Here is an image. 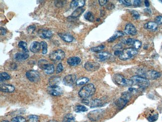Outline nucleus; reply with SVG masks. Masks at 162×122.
I'll list each match as a JSON object with an SVG mask.
<instances>
[{"mask_svg":"<svg viewBox=\"0 0 162 122\" xmlns=\"http://www.w3.org/2000/svg\"><path fill=\"white\" fill-rule=\"evenodd\" d=\"M95 92V88L92 84H88L84 86L79 91L78 95L83 99L89 98L94 95Z\"/></svg>","mask_w":162,"mask_h":122,"instance_id":"f257e3e1","label":"nucleus"},{"mask_svg":"<svg viewBox=\"0 0 162 122\" xmlns=\"http://www.w3.org/2000/svg\"><path fill=\"white\" fill-rule=\"evenodd\" d=\"M133 85H135L139 87V88L144 89L149 86V80L140 76H134L131 78Z\"/></svg>","mask_w":162,"mask_h":122,"instance_id":"f03ea898","label":"nucleus"},{"mask_svg":"<svg viewBox=\"0 0 162 122\" xmlns=\"http://www.w3.org/2000/svg\"><path fill=\"white\" fill-rule=\"evenodd\" d=\"M131 94L130 92H124L122 94V96L115 102L116 106L118 109H122L126 105L131 97Z\"/></svg>","mask_w":162,"mask_h":122,"instance_id":"7ed1b4c3","label":"nucleus"},{"mask_svg":"<svg viewBox=\"0 0 162 122\" xmlns=\"http://www.w3.org/2000/svg\"><path fill=\"white\" fill-rule=\"evenodd\" d=\"M137 54V50H135L133 48L126 49L122 51L121 55L119 56V59L125 61L127 60L130 59L131 58H133Z\"/></svg>","mask_w":162,"mask_h":122,"instance_id":"20e7f679","label":"nucleus"},{"mask_svg":"<svg viewBox=\"0 0 162 122\" xmlns=\"http://www.w3.org/2000/svg\"><path fill=\"white\" fill-rule=\"evenodd\" d=\"M113 80L118 85L122 86H130L133 85V82L131 80L125 78L120 74H116L113 76Z\"/></svg>","mask_w":162,"mask_h":122,"instance_id":"39448f33","label":"nucleus"},{"mask_svg":"<svg viewBox=\"0 0 162 122\" xmlns=\"http://www.w3.org/2000/svg\"><path fill=\"white\" fill-rule=\"evenodd\" d=\"M104 114V111L103 110H96L89 113L88 114V118L92 122H96L101 119Z\"/></svg>","mask_w":162,"mask_h":122,"instance_id":"423d86ee","label":"nucleus"},{"mask_svg":"<svg viewBox=\"0 0 162 122\" xmlns=\"http://www.w3.org/2000/svg\"><path fill=\"white\" fill-rule=\"evenodd\" d=\"M141 77L145 78L146 79L155 80L160 77L161 74L160 73L155 70H150V71L144 72L139 73Z\"/></svg>","mask_w":162,"mask_h":122,"instance_id":"0eeeda50","label":"nucleus"},{"mask_svg":"<svg viewBox=\"0 0 162 122\" xmlns=\"http://www.w3.org/2000/svg\"><path fill=\"white\" fill-rule=\"evenodd\" d=\"M65 53L63 50H58L53 52L50 54V58L54 62L61 61L65 58Z\"/></svg>","mask_w":162,"mask_h":122,"instance_id":"6e6552de","label":"nucleus"},{"mask_svg":"<svg viewBox=\"0 0 162 122\" xmlns=\"http://www.w3.org/2000/svg\"><path fill=\"white\" fill-rule=\"evenodd\" d=\"M26 77L31 82L37 83L40 80V75L39 72L34 70H29L26 72Z\"/></svg>","mask_w":162,"mask_h":122,"instance_id":"1a4fd4ad","label":"nucleus"},{"mask_svg":"<svg viewBox=\"0 0 162 122\" xmlns=\"http://www.w3.org/2000/svg\"><path fill=\"white\" fill-rule=\"evenodd\" d=\"M47 91L50 95L54 96H60L63 94V89L58 86H50L47 89Z\"/></svg>","mask_w":162,"mask_h":122,"instance_id":"9d476101","label":"nucleus"},{"mask_svg":"<svg viewBox=\"0 0 162 122\" xmlns=\"http://www.w3.org/2000/svg\"><path fill=\"white\" fill-rule=\"evenodd\" d=\"M77 77L75 74H70L66 76L63 79V84L66 86H71L76 82Z\"/></svg>","mask_w":162,"mask_h":122,"instance_id":"9b49d317","label":"nucleus"},{"mask_svg":"<svg viewBox=\"0 0 162 122\" xmlns=\"http://www.w3.org/2000/svg\"><path fill=\"white\" fill-rule=\"evenodd\" d=\"M100 67L99 63L96 62H87L84 64V68L87 71L93 72L98 70Z\"/></svg>","mask_w":162,"mask_h":122,"instance_id":"f8f14e48","label":"nucleus"},{"mask_svg":"<svg viewBox=\"0 0 162 122\" xmlns=\"http://www.w3.org/2000/svg\"><path fill=\"white\" fill-rule=\"evenodd\" d=\"M124 32L128 35L134 36L136 35L137 31L135 26L132 24H128L125 26Z\"/></svg>","mask_w":162,"mask_h":122,"instance_id":"ddd939ff","label":"nucleus"},{"mask_svg":"<svg viewBox=\"0 0 162 122\" xmlns=\"http://www.w3.org/2000/svg\"><path fill=\"white\" fill-rule=\"evenodd\" d=\"M111 56H112L111 54L106 52H102L97 53L96 55H95V58L97 61L103 62V61H106V60L110 58Z\"/></svg>","mask_w":162,"mask_h":122,"instance_id":"4468645a","label":"nucleus"},{"mask_svg":"<svg viewBox=\"0 0 162 122\" xmlns=\"http://www.w3.org/2000/svg\"><path fill=\"white\" fill-rule=\"evenodd\" d=\"M85 1L84 0H73L71 2L70 6L72 9H77L80 8H82L85 5Z\"/></svg>","mask_w":162,"mask_h":122,"instance_id":"2eb2a0df","label":"nucleus"},{"mask_svg":"<svg viewBox=\"0 0 162 122\" xmlns=\"http://www.w3.org/2000/svg\"><path fill=\"white\" fill-rule=\"evenodd\" d=\"M81 59L78 57H71L68 59L67 60L68 64L72 67H76V66L80 64L81 63Z\"/></svg>","mask_w":162,"mask_h":122,"instance_id":"dca6fc26","label":"nucleus"},{"mask_svg":"<svg viewBox=\"0 0 162 122\" xmlns=\"http://www.w3.org/2000/svg\"><path fill=\"white\" fill-rule=\"evenodd\" d=\"M41 45L40 43L37 41H34L32 42L30 46V50L32 53H38L40 51L41 48Z\"/></svg>","mask_w":162,"mask_h":122,"instance_id":"f3484780","label":"nucleus"},{"mask_svg":"<svg viewBox=\"0 0 162 122\" xmlns=\"http://www.w3.org/2000/svg\"><path fill=\"white\" fill-rule=\"evenodd\" d=\"M0 90L4 92L12 93L15 90L14 86L9 84H3L0 86Z\"/></svg>","mask_w":162,"mask_h":122,"instance_id":"a211bd4d","label":"nucleus"},{"mask_svg":"<svg viewBox=\"0 0 162 122\" xmlns=\"http://www.w3.org/2000/svg\"><path fill=\"white\" fill-rule=\"evenodd\" d=\"M144 28L146 30H151L152 32L156 31L158 28V25L155 22H149L147 23L144 26Z\"/></svg>","mask_w":162,"mask_h":122,"instance_id":"6ab92c4d","label":"nucleus"},{"mask_svg":"<svg viewBox=\"0 0 162 122\" xmlns=\"http://www.w3.org/2000/svg\"><path fill=\"white\" fill-rule=\"evenodd\" d=\"M58 35L60 37V38L63 41H64V42H67V43H71L74 40L73 37L70 34L58 33Z\"/></svg>","mask_w":162,"mask_h":122,"instance_id":"aec40b11","label":"nucleus"},{"mask_svg":"<svg viewBox=\"0 0 162 122\" xmlns=\"http://www.w3.org/2000/svg\"><path fill=\"white\" fill-rule=\"evenodd\" d=\"M159 117V115L158 113L155 111H151L149 114H148L147 119L150 122H155L157 120Z\"/></svg>","mask_w":162,"mask_h":122,"instance_id":"412c9836","label":"nucleus"},{"mask_svg":"<svg viewBox=\"0 0 162 122\" xmlns=\"http://www.w3.org/2000/svg\"><path fill=\"white\" fill-rule=\"evenodd\" d=\"M40 36L43 39H50L53 36V32L51 30H41L40 33Z\"/></svg>","mask_w":162,"mask_h":122,"instance_id":"4be33fe9","label":"nucleus"},{"mask_svg":"<svg viewBox=\"0 0 162 122\" xmlns=\"http://www.w3.org/2000/svg\"><path fill=\"white\" fill-rule=\"evenodd\" d=\"M29 57V54L27 53H18L14 55V59L19 61H22L27 59Z\"/></svg>","mask_w":162,"mask_h":122,"instance_id":"5701e85b","label":"nucleus"},{"mask_svg":"<svg viewBox=\"0 0 162 122\" xmlns=\"http://www.w3.org/2000/svg\"><path fill=\"white\" fill-rule=\"evenodd\" d=\"M43 70L45 72V74L48 75L53 74V73L55 72V66L53 64L48 63V64H47V66H45V68L43 69Z\"/></svg>","mask_w":162,"mask_h":122,"instance_id":"b1692460","label":"nucleus"},{"mask_svg":"<svg viewBox=\"0 0 162 122\" xmlns=\"http://www.w3.org/2000/svg\"><path fill=\"white\" fill-rule=\"evenodd\" d=\"M124 33L122 31H119V30H117L116 32H115L113 35L112 36V37H110L108 40V42H109V43H111V42H113L114 41L116 40L117 38H118L119 37H121L122 36H123Z\"/></svg>","mask_w":162,"mask_h":122,"instance_id":"393cba45","label":"nucleus"},{"mask_svg":"<svg viewBox=\"0 0 162 122\" xmlns=\"http://www.w3.org/2000/svg\"><path fill=\"white\" fill-rule=\"evenodd\" d=\"M104 102L101 99H95L92 101L90 105V107L92 108L98 107H101L104 105Z\"/></svg>","mask_w":162,"mask_h":122,"instance_id":"a878e982","label":"nucleus"},{"mask_svg":"<svg viewBox=\"0 0 162 122\" xmlns=\"http://www.w3.org/2000/svg\"><path fill=\"white\" fill-rule=\"evenodd\" d=\"M60 82V77L57 76H53L49 79V84L50 86H58Z\"/></svg>","mask_w":162,"mask_h":122,"instance_id":"bb28decb","label":"nucleus"},{"mask_svg":"<svg viewBox=\"0 0 162 122\" xmlns=\"http://www.w3.org/2000/svg\"><path fill=\"white\" fill-rule=\"evenodd\" d=\"M84 11H85V10L82 8H80L76 9L73 12V13L71 15V17H73V18H77L78 17L80 16L82 14Z\"/></svg>","mask_w":162,"mask_h":122,"instance_id":"cd10ccee","label":"nucleus"},{"mask_svg":"<svg viewBox=\"0 0 162 122\" xmlns=\"http://www.w3.org/2000/svg\"><path fill=\"white\" fill-rule=\"evenodd\" d=\"M63 122H76V119L72 114H68L64 116Z\"/></svg>","mask_w":162,"mask_h":122,"instance_id":"c85d7f7f","label":"nucleus"},{"mask_svg":"<svg viewBox=\"0 0 162 122\" xmlns=\"http://www.w3.org/2000/svg\"><path fill=\"white\" fill-rule=\"evenodd\" d=\"M84 18L85 19L90 22H93L94 21V16L93 15V13H91V12H88L84 15Z\"/></svg>","mask_w":162,"mask_h":122,"instance_id":"c756f323","label":"nucleus"},{"mask_svg":"<svg viewBox=\"0 0 162 122\" xmlns=\"http://www.w3.org/2000/svg\"><path fill=\"white\" fill-rule=\"evenodd\" d=\"M89 79L87 77H81L79 79H78L76 81V84L78 86L84 85L85 84H86L87 82H89Z\"/></svg>","mask_w":162,"mask_h":122,"instance_id":"7c9ffc66","label":"nucleus"},{"mask_svg":"<svg viewBox=\"0 0 162 122\" xmlns=\"http://www.w3.org/2000/svg\"><path fill=\"white\" fill-rule=\"evenodd\" d=\"M88 111V109L85 106L77 105L74 108V111L76 113L85 112Z\"/></svg>","mask_w":162,"mask_h":122,"instance_id":"2f4dec72","label":"nucleus"},{"mask_svg":"<svg viewBox=\"0 0 162 122\" xmlns=\"http://www.w3.org/2000/svg\"><path fill=\"white\" fill-rule=\"evenodd\" d=\"M18 46L24 51V53L28 52L29 51L27 49V44L24 41H20L18 44Z\"/></svg>","mask_w":162,"mask_h":122,"instance_id":"473e14b6","label":"nucleus"},{"mask_svg":"<svg viewBox=\"0 0 162 122\" xmlns=\"http://www.w3.org/2000/svg\"><path fill=\"white\" fill-rule=\"evenodd\" d=\"M132 46L133 47V48L135 50H139L141 47V42H140V41L137 40H134Z\"/></svg>","mask_w":162,"mask_h":122,"instance_id":"72a5a7b5","label":"nucleus"},{"mask_svg":"<svg viewBox=\"0 0 162 122\" xmlns=\"http://www.w3.org/2000/svg\"><path fill=\"white\" fill-rule=\"evenodd\" d=\"M48 61L45 59L40 60L38 62V66L40 68V69L43 70V69L45 68L46 65L48 64Z\"/></svg>","mask_w":162,"mask_h":122,"instance_id":"f704fd0d","label":"nucleus"},{"mask_svg":"<svg viewBox=\"0 0 162 122\" xmlns=\"http://www.w3.org/2000/svg\"><path fill=\"white\" fill-rule=\"evenodd\" d=\"M11 78L10 76L8 73L6 72L1 73L0 74V79H1V82L3 81L4 80H10Z\"/></svg>","mask_w":162,"mask_h":122,"instance_id":"c9c22d12","label":"nucleus"},{"mask_svg":"<svg viewBox=\"0 0 162 122\" xmlns=\"http://www.w3.org/2000/svg\"><path fill=\"white\" fill-rule=\"evenodd\" d=\"M41 47L42 48V53L43 55H45L48 52V44L45 41H42L40 43Z\"/></svg>","mask_w":162,"mask_h":122,"instance_id":"e433bc0d","label":"nucleus"},{"mask_svg":"<svg viewBox=\"0 0 162 122\" xmlns=\"http://www.w3.org/2000/svg\"><path fill=\"white\" fill-rule=\"evenodd\" d=\"M28 122H39V117L36 115H30L27 118Z\"/></svg>","mask_w":162,"mask_h":122,"instance_id":"4c0bfd02","label":"nucleus"},{"mask_svg":"<svg viewBox=\"0 0 162 122\" xmlns=\"http://www.w3.org/2000/svg\"><path fill=\"white\" fill-rule=\"evenodd\" d=\"M26 119L22 116H17L12 120L11 122H25Z\"/></svg>","mask_w":162,"mask_h":122,"instance_id":"58836bf2","label":"nucleus"},{"mask_svg":"<svg viewBox=\"0 0 162 122\" xmlns=\"http://www.w3.org/2000/svg\"><path fill=\"white\" fill-rule=\"evenodd\" d=\"M105 46L104 45H99L97 47H93L90 49V51L94 52H97L100 51L101 50H103L104 49Z\"/></svg>","mask_w":162,"mask_h":122,"instance_id":"ea45409f","label":"nucleus"},{"mask_svg":"<svg viewBox=\"0 0 162 122\" xmlns=\"http://www.w3.org/2000/svg\"><path fill=\"white\" fill-rule=\"evenodd\" d=\"M35 29H36V27L35 25L30 26L27 29V32L30 34H32L35 31Z\"/></svg>","mask_w":162,"mask_h":122,"instance_id":"a19ab883","label":"nucleus"},{"mask_svg":"<svg viewBox=\"0 0 162 122\" xmlns=\"http://www.w3.org/2000/svg\"><path fill=\"white\" fill-rule=\"evenodd\" d=\"M131 13L134 19L138 20L139 19L140 15L135 10H132L131 11Z\"/></svg>","mask_w":162,"mask_h":122,"instance_id":"79ce46f5","label":"nucleus"},{"mask_svg":"<svg viewBox=\"0 0 162 122\" xmlns=\"http://www.w3.org/2000/svg\"><path fill=\"white\" fill-rule=\"evenodd\" d=\"M63 70V67L61 63H59L58 65V66L56 67V74L58 73H60Z\"/></svg>","mask_w":162,"mask_h":122,"instance_id":"37998d69","label":"nucleus"},{"mask_svg":"<svg viewBox=\"0 0 162 122\" xmlns=\"http://www.w3.org/2000/svg\"><path fill=\"white\" fill-rule=\"evenodd\" d=\"M155 22L158 25H162V16H158L155 18Z\"/></svg>","mask_w":162,"mask_h":122,"instance_id":"c03bdc74","label":"nucleus"},{"mask_svg":"<svg viewBox=\"0 0 162 122\" xmlns=\"http://www.w3.org/2000/svg\"><path fill=\"white\" fill-rule=\"evenodd\" d=\"M66 1H57L55 2V5L56 7H61L64 6V4L66 3Z\"/></svg>","mask_w":162,"mask_h":122,"instance_id":"a18cd8bd","label":"nucleus"},{"mask_svg":"<svg viewBox=\"0 0 162 122\" xmlns=\"http://www.w3.org/2000/svg\"><path fill=\"white\" fill-rule=\"evenodd\" d=\"M119 2H120L121 3H122L123 5H126L127 6H130L132 5L131 2L130 1H127V0H120Z\"/></svg>","mask_w":162,"mask_h":122,"instance_id":"49530a36","label":"nucleus"},{"mask_svg":"<svg viewBox=\"0 0 162 122\" xmlns=\"http://www.w3.org/2000/svg\"><path fill=\"white\" fill-rule=\"evenodd\" d=\"M134 40V39H132V38H129V39H127L126 40L124 41L123 43L126 44V45H132L133 42Z\"/></svg>","mask_w":162,"mask_h":122,"instance_id":"de8ad7c7","label":"nucleus"},{"mask_svg":"<svg viewBox=\"0 0 162 122\" xmlns=\"http://www.w3.org/2000/svg\"><path fill=\"white\" fill-rule=\"evenodd\" d=\"M122 48V45L121 44H116V45L114 46L112 48L113 50H115V51L120 50Z\"/></svg>","mask_w":162,"mask_h":122,"instance_id":"09e8293b","label":"nucleus"},{"mask_svg":"<svg viewBox=\"0 0 162 122\" xmlns=\"http://www.w3.org/2000/svg\"><path fill=\"white\" fill-rule=\"evenodd\" d=\"M141 1L135 0L133 1V5L135 7H140L141 5Z\"/></svg>","mask_w":162,"mask_h":122,"instance_id":"8fccbe9b","label":"nucleus"},{"mask_svg":"<svg viewBox=\"0 0 162 122\" xmlns=\"http://www.w3.org/2000/svg\"><path fill=\"white\" fill-rule=\"evenodd\" d=\"M99 3L101 6H103L105 5H106V4L107 3L108 1L107 0H99Z\"/></svg>","mask_w":162,"mask_h":122,"instance_id":"3c124183","label":"nucleus"},{"mask_svg":"<svg viewBox=\"0 0 162 122\" xmlns=\"http://www.w3.org/2000/svg\"><path fill=\"white\" fill-rule=\"evenodd\" d=\"M1 35L4 36L6 34V30L4 28L1 27Z\"/></svg>","mask_w":162,"mask_h":122,"instance_id":"603ef678","label":"nucleus"},{"mask_svg":"<svg viewBox=\"0 0 162 122\" xmlns=\"http://www.w3.org/2000/svg\"><path fill=\"white\" fill-rule=\"evenodd\" d=\"M107 8L109 10H112L114 8V5L112 4H110L109 5H107Z\"/></svg>","mask_w":162,"mask_h":122,"instance_id":"864d4df0","label":"nucleus"},{"mask_svg":"<svg viewBox=\"0 0 162 122\" xmlns=\"http://www.w3.org/2000/svg\"><path fill=\"white\" fill-rule=\"evenodd\" d=\"M144 12L148 15H151L152 14V11L151 9L149 8L145 9L144 10Z\"/></svg>","mask_w":162,"mask_h":122,"instance_id":"5fc2aeb1","label":"nucleus"},{"mask_svg":"<svg viewBox=\"0 0 162 122\" xmlns=\"http://www.w3.org/2000/svg\"><path fill=\"white\" fill-rule=\"evenodd\" d=\"M122 51H120V50H118V51H115L114 52V55L115 56H118L119 57L120 55H121V54L122 53Z\"/></svg>","mask_w":162,"mask_h":122,"instance_id":"6e6d98bb","label":"nucleus"},{"mask_svg":"<svg viewBox=\"0 0 162 122\" xmlns=\"http://www.w3.org/2000/svg\"><path fill=\"white\" fill-rule=\"evenodd\" d=\"M82 103L86 105H88L89 104V100H87L86 99H84V100L82 101Z\"/></svg>","mask_w":162,"mask_h":122,"instance_id":"4d7b16f0","label":"nucleus"},{"mask_svg":"<svg viewBox=\"0 0 162 122\" xmlns=\"http://www.w3.org/2000/svg\"><path fill=\"white\" fill-rule=\"evenodd\" d=\"M145 5L146 7H149L150 6V3L149 2L147 1V0H146L144 1Z\"/></svg>","mask_w":162,"mask_h":122,"instance_id":"13d9d810","label":"nucleus"},{"mask_svg":"<svg viewBox=\"0 0 162 122\" xmlns=\"http://www.w3.org/2000/svg\"><path fill=\"white\" fill-rule=\"evenodd\" d=\"M47 122H58V121H56V120H51L48 121Z\"/></svg>","mask_w":162,"mask_h":122,"instance_id":"bf43d9fd","label":"nucleus"},{"mask_svg":"<svg viewBox=\"0 0 162 122\" xmlns=\"http://www.w3.org/2000/svg\"><path fill=\"white\" fill-rule=\"evenodd\" d=\"M2 122H9L8 121H2Z\"/></svg>","mask_w":162,"mask_h":122,"instance_id":"052dcab7","label":"nucleus"},{"mask_svg":"<svg viewBox=\"0 0 162 122\" xmlns=\"http://www.w3.org/2000/svg\"><path fill=\"white\" fill-rule=\"evenodd\" d=\"M100 20L99 19H97V21H99Z\"/></svg>","mask_w":162,"mask_h":122,"instance_id":"680f3d73","label":"nucleus"},{"mask_svg":"<svg viewBox=\"0 0 162 122\" xmlns=\"http://www.w3.org/2000/svg\"><path fill=\"white\" fill-rule=\"evenodd\" d=\"M159 2H160L161 3H162V1H159Z\"/></svg>","mask_w":162,"mask_h":122,"instance_id":"e2e57ef3","label":"nucleus"},{"mask_svg":"<svg viewBox=\"0 0 162 122\" xmlns=\"http://www.w3.org/2000/svg\"></svg>","mask_w":162,"mask_h":122,"instance_id":"0e129e2a","label":"nucleus"},{"mask_svg":"<svg viewBox=\"0 0 162 122\" xmlns=\"http://www.w3.org/2000/svg\"></svg>","mask_w":162,"mask_h":122,"instance_id":"69168bd1","label":"nucleus"}]
</instances>
